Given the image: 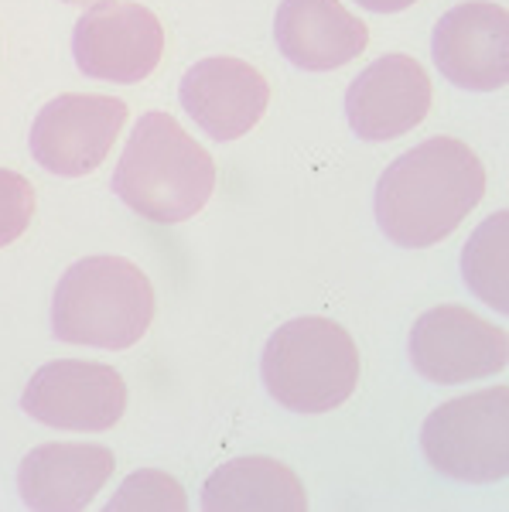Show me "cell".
<instances>
[{"label":"cell","instance_id":"13","mask_svg":"<svg viewBox=\"0 0 509 512\" xmlns=\"http://www.w3.org/2000/svg\"><path fill=\"white\" fill-rule=\"evenodd\" d=\"M274 38L291 65L305 72H332L366 52L369 28L342 0H281Z\"/></svg>","mask_w":509,"mask_h":512},{"label":"cell","instance_id":"4","mask_svg":"<svg viewBox=\"0 0 509 512\" xmlns=\"http://www.w3.org/2000/svg\"><path fill=\"white\" fill-rule=\"evenodd\" d=\"M267 393L294 414H328L359 383V349L339 321L291 318L264 345L260 359Z\"/></svg>","mask_w":509,"mask_h":512},{"label":"cell","instance_id":"6","mask_svg":"<svg viewBox=\"0 0 509 512\" xmlns=\"http://www.w3.org/2000/svg\"><path fill=\"white\" fill-rule=\"evenodd\" d=\"M21 410L45 427L100 434L120 424L127 410V383L103 362L55 359L28 379Z\"/></svg>","mask_w":509,"mask_h":512},{"label":"cell","instance_id":"10","mask_svg":"<svg viewBox=\"0 0 509 512\" xmlns=\"http://www.w3.org/2000/svg\"><path fill=\"white\" fill-rule=\"evenodd\" d=\"M434 65L451 86L496 93L509 82V14L489 0L458 4L434 24Z\"/></svg>","mask_w":509,"mask_h":512},{"label":"cell","instance_id":"5","mask_svg":"<svg viewBox=\"0 0 509 512\" xmlns=\"http://www.w3.org/2000/svg\"><path fill=\"white\" fill-rule=\"evenodd\" d=\"M421 451L434 472L455 482H503L509 475V390L489 386L441 403L421 427Z\"/></svg>","mask_w":509,"mask_h":512},{"label":"cell","instance_id":"7","mask_svg":"<svg viewBox=\"0 0 509 512\" xmlns=\"http://www.w3.org/2000/svg\"><path fill=\"white\" fill-rule=\"evenodd\" d=\"M509 338L462 304H438L410 328V362L428 383L455 386L506 369Z\"/></svg>","mask_w":509,"mask_h":512},{"label":"cell","instance_id":"18","mask_svg":"<svg viewBox=\"0 0 509 512\" xmlns=\"http://www.w3.org/2000/svg\"><path fill=\"white\" fill-rule=\"evenodd\" d=\"M35 219V185L18 171L0 168V250L28 233Z\"/></svg>","mask_w":509,"mask_h":512},{"label":"cell","instance_id":"16","mask_svg":"<svg viewBox=\"0 0 509 512\" xmlns=\"http://www.w3.org/2000/svg\"><path fill=\"white\" fill-rule=\"evenodd\" d=\"M465 284L475 297L496 308L499 315L509 311V212H496L472 233L462 256Z\"/></svg>","mask_w":509,"mask_h":512},{"label":"cell","instance_id":"3","mask_svg":"<svg viewBox=\"0 0 509 512\" xmlns=\"http://www.w3.org/2000/svg\"><path fill=\"white\" fill-rule=\"evenodd\" d=\"M154 284L123 256H86L62 274L52 297L59 342L93 349H130L154 321Z\"/></svg>","mask_w":509,"mask_h":512},{"label":"cell","instance_id":"12","mask_svg":"<svg viewBox=\"0 0 509 512\" xmlns=\"http://www.w3.org/2000/svg\"><path fill=\"white\" fill-rule=\"evenodd\" d=\"M178 96H182V110L205 134L216 140H236L264 120L270 82L250 62L233 55H212L185 72Z\"/></svg>","mask_w":509,"mask_h":512},{"label":"cell","instance_id":"11","mask_svg":"<svg viewBox=\"0 0 509 512\" xmlns=\"http://www.w3.org/2000/svg\"><path fill=\"white\" fill-rule=\"evenodd\" d=\"M431 79L410 55H383L352 79L346 93V120L363 140H393L421 127L431 113Z\"/></svg>","mask_w":509,"mask_h":512},{"label":"cell","instance_id":"2","mask_svg":"<svg viewBox=\"0 0 509 512\" xmlns=\"http://www.w3.org/2000/svg\"><path fill=\"white\" fill-rule=\"evenodd\" d=\"M113 192L141 219L178 226L209 205L216 192V164L175 117L147 113L127 137L113 171Z\"/></svg>","mask_w":509,"mask_h":512},{"label":"cell","instance_id":"20","mask_svg":"<svg viewBox=\"0 0 509 512\" xmlns=\"http://www.w3.org/2000/svg\"><path fill=\"white\" fill-rule=\"evenodd\" d=\"M65 4H100V0H65Z\"/></svg>","mask_w":509,"mask_h":512},{"label":"cell","instance_id":"15","mask_svg":"<svg viewBox=\"0 0 509 512\" xmlns=\"http://www.w3.org/2000/svg\"><path fill=\"white\" fill-rule=\"evenodd\" d=\"M209 512H305L308 492L301 478L264 454H243L209 475L202 489Z\"/></svg>","mask_w":509,"mask_h":512},{"label":"cell","instance_id":"1","mask_svg":"<svg viewBox=\"0 0 509 512\" xmlns=\"http://www.w3.org/2000/svg\"><path fill=\"white\" fill-rule=\"evenodd\" d=\"M486 195V168L458 137H431L376 181V222L404 250H428L469 219Z\"/></svg>","mask_w":509,"mask_h":512},{"label":"cell","instance_id":"17","mask_svg":"<svg viewBox=\"0 0 509 512\" xmlns=\"http://www.w3.org/2000/svg\"><path fill=\"white\" fill-rule=\"evenodd\" d=\"M120 509H134V512H185L188 499L178 478H171L168 472H134L127 482L120 485V492L110 499V512Z\"/></svg>","mask_w":509,"mask_h":512},{"label":"cell","instance_id":"9","mask_svg":"<svg viewBox=\"0 0 509 512\" xmlns=\"http://www.w3.org/2000/svg\"><path fill=\"white\" fill-rule=\"evenodd\" d=\"M127 103L113 96L65 93L45 103L31 123V154L59 178H86L117 144Z\"/></svg>","mask_w":509,"mask_h":512},{"label":"cell","instance_id":"8","mask_svg":"<svg viewBox=\"0 0 509 512\" xmlns=\"http://www.w3.org/2000/svg\"><path fill=\"white\" fill-rule=\"evenodd\" d=\"M72 55L89 79L144 82L164 55V28L158 14L130 0H100L76 21Z\"/></svg>","mask_w":509,"mask_h":512},{"label":"cell","instance_id":"19","mask_svg":"<svg viewBox=\"0 0 509 512\" xmlns=\"http://www.w3.org/2000/svg\"><path fill=\"white\" fill-rule=\"evenodd\" d=\"M356 4L366 7V11H376V14H397V11L414 7L417 0H356Z\"/></svg>","mask_w":509,"mask_h":512},{"label":"cell","instance_id":"14","mask_svg":"<svg viewBox=\"0 0 509 512\" xmlns=\"http://www.w3.org/2000/svg\"><path fill=\"white\" fill-rule=\"evenodd\" d=\"M117 458L103 444H41L18 468V489L28 509L72 512L86 509L110 482Z\"/></svg>","mask_w":509,"mask_h":512}]
</instances>
